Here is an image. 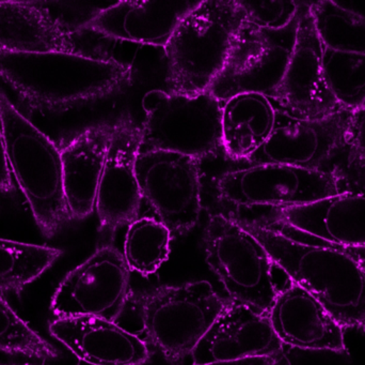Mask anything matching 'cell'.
Masks as SVG:
<instances>
[{
	"label": "cell",
	"mask_w": 365,
	"mask_h": 365,
	"mask_svg": "<svg viewBox=\"0 0 365 365\" xmlns=\"http://www.w3.org/2000/svg\"><path fill=\"white\" fill-rule=\"evenodd\" d=\"M227 306L207 281L160 289L143 302L145 334L169 361H177L193 353Z\"/></svg>",
	"instance_id": "cell-7"
},
{
	"label": "cell",
	"mask_w": 365,
	"mask_h": 365,
	"mask_svg": "<svg viewBox=\"0 0 365 365\" xmlns=\"http://www.w3.org/2000/svg\"><path fill=\"white\" fill-rule=\"evenodd\" d=\"M221 199L234 205L296 207L339 194L336 180L327 174L282 164H253L219 178Z\"/></svg>",
	"instance_id": "cell-10"
},
{
	"label": "cell",
	"mask_w": 365,
	"mask_h": 365,
	"mask_svg": "<svg viewBox=\"0 0 365 365\" xmlns=\"http://www.w3.org/2000/svg\"><path fill=\"white\" fill-rule=\"evenodd\" d=\"M173 234L160 220L143 218L130 223L123 257L128 269L149 276L160 269L170 255Z\"/></svg>",
	"instance_id": "cell-24"
},
{
	"label": "cell",
	"mask_w": 365,
	"mask_h": 365,
	"mask_svg": "<svg viewBox=\"0 0 365 365\" xmlns=\"http://www.w3.org/2000/svg\"><path fill=\"white\" fill-rule=\"evenodd\" d=\"M347 141L365 164V106L351 113Z\"/></svg>",
	"instance_id": "cell-29"
},
{
	"label": "cell",
	"mask_w": 365,
	"mask_h": 365,
	"mask_svg": "<svg viewBox=\"0 0 365 365\" xmlns=\"http://www.w3.org/2000/svg\"><path fill=\"white\" fill-rule=\"evenodd\" d=\"M344 249L345 252L349 253L356 263L359 266L360 270L365 278V248H353V246H341Z\"/></svg>",
	"instance_id": "cell-33"
},
{
	"label": "cell",
	"mask_w": 365,
	"mask_h": 365,
	"mask_svg": "<svg viewBox=\"0 0 365 365\" xmlns=\"http://www.w3.org/2000/svg\"><path fill=\"white\" fill-rule=\"evenodd\" d=\"M25 365H28V364H25Z\"/></svg>",
	"instance_id": "cell-34"
},
{
	"label": "cell",
	"mask_w": 365,
	"mask_h": 365,
	"mask_svg": "<svg viewBox=\"0 0 365 365\" xmlns=\"http://www.w3.org/2000/svg\"><path fill=\"white\" fill-rule=\"evenodd\" d=\"M267 315L282 344L336 353L346 349L345 328L319 300L296 283L279 291Z\"/></svg>",
	"instance_id": "cell-16"
},
{
	"label": "cell",
	"mask_w": 365,
	"mask_h": 365,
	"mask_svg": "<svg viewBox=\"0 0 365 365\" xmlns=\"http://www.w3.org/2000/svg\"><path fill=\"white\" fill-rule=\"evenodd\" d=\"M140 151L163 150L190 158L208 156L222 147L223 102L210 91L199 94L153 91L147 96Z\"/></svg>",
	"instance_id": "cell-6"
},
{
	"label": "cell",
	"mask_w": 365,
	"mask_h": 365,
	"mask_svg": "<svg viewBox=\"0 0 365 365\" xmlns=\"http://www.w3.org/2000/svg\"><path fill=\"white\" fill-rule=\"evenodd\" d=\"M272 219L331 244L365 248V188L309 205L272 208Z\"/></svg>",
	"instance_id": "cell-17"
},
{
	"label": "cell",
	"mask_w": 365,
	"mask_h": 365,
	"mask_svg": "<svg viewBox=\"0 0 365 365\" xmlns=\"http://www.w3.org/2000/svg\"><path fill=\"white\" fill-rule=\"evenodd\" d=\"M302 6L304 1L295 21L282 30L262 29L246 21L210 94L221 102L247 92L270 98L291 60Z\"/></svg>",
	"instance_id": "cell-8"
},
{
	"label": "cell",
	"mask_w": 365,
	"mask_h": 365,
	"mask_svg": "<svg viewBox=\"0 0 365 365\" xmlns=\"http://www.w3.org/2000/svg\"><path fill=\"white\" fill-rule=\"evenodd\" d=\"M141 143V128L134 122L124 120L115 124L96 194V210L100 233L104 237L118 227L132 223L138 214L143 196L136 160Z\"/></svg>",
	"instance_id": "cell-14"
},
{
	"label": "cell",
	"mask_w": 365,
	"mask_h": 365,
	"mask_svg": "<svg viewBox=\"0 0 365 365\" xmlns=\"http://www.w3.org/2000/svg\"><path fill=\"white\" fill-rule=\"evenodd\" d=\"M193 365H287L282 355L265 356V357L246 358L230 361L210 362V364Z\"/></svg>",
	"instance_id": "cell-30"
},
{
	"label": "cell",
	"mask_w": 365,
	"mask_h": 365,
	"mask_svg": "<svg viewBox=\"0 0 365 365\" xmlns=\"http://www.w3.org/2000/svg\"><path fill=\"white\" fill-rule=\"evenodd\" d=\"M339 6L345 10L358 15L365 19V0H355V1H336Z\"/></svg>",
	"instance_id": "cell-32"
},
{
	"label": "cell",
	"mask_w": 365,
	"mask_h": 365,
	"mask_svg": "<svg viewBox=\"0 0 365 365\" xmlns=\"http://www.w3.org/2000/svg\"><path fill=\"white\" fill-rule=\"evenodd\" d=\"M199 160L163 150L139 152L136 175L143 199L171 234H184L201 214Z\"/></svg>",
	"instance_id": "cell-9"
},
{
	"label": "cell",
	"mask_w": 365,
	"mask_h": 365,
	"mask_svg": "<svg viewBox=\"0 0 365 365\" xmlns=\"http://www.w3.org/2000/svg\"><path fill=\"white\" fill-rule=\"evenodd\" d=\"M351 113L341 109L323 119L302 120L278 111L272 135L249 162L319 171L334 148L346 139Z\"/></svg>",
	"instance_id": "cell-13"
},
{
	"label": "cell",
	"mask_w": 365,
	"mask_h": 365,
	"mask_svg": "<svg viewBox=\"0 0 365 365\" xmlns=\"http://www.w3.org/2000/svg\"><path fill=\"white\" fill-rule=\"evenodd\" d=\"M291 282L312 294L346 328H365V278L339 244L278 225L240 221Z\"/></svg>",
	"instance_id": "cell-1"
},
{
	"label": "cell",
	"mask_w": 365,
	"mask_h": 365,
	"mask_svg": "<svg viewBox=\"0 0 365 365\" xmlns=\"http://www.w3.org/2000/svg\"><path fill=\"white\" fill-rule=\"evenodd\" d=\"M61 255L59 249L0 239V291L23 289Z\"/></svg>",
	"instance_id": "cell-25"
},
{
	"label": "cell",
	"mask_w": 365,
	"mask_h": 365,
	"mask_svg": "<svg viewBox=\"0 0 365 365\" xmlns=\"http://www.w3.org/2000/svg\"><path fill=\"white\" fill-rule=\"evenodd\" d=\"M0 126L9 167L47 237L72 220L64 193L61 154L0 92Z\"/></svg>",
	"instance_id": "cell-4"
},
{
	"label": "cell",
	"mask_w": 365,
	"mask_h": 365,
	"mask_svg": "<svg viewBox=\"0 0 365 365\" xmlns=\"http://www.w3.org/2000/svg\"><path fill=\"white\" fill-rule=\"evenodd\" d=\"M247 12V21L266 30H282L289 27L302 8V1H255L240 0Z\"/></svg>",
	"instance_id": "cell-28"
},
{
	"label": "cell",
	"mask_w": 365,
	"mask_h": 365,
	"mask_svg": "<svg viewBox=\"0 0 365 365\" xmlns=\"http://www.w3.org/2000/svg\"><path fill=\"white\" fill-rule=\"evenodd\" d=\"M324 75L339 107L354 111L365 106V56L324 47Z\"/></svg>",
	"instance_id": "cell-26"
},
{
	"label": "cell",
	"mask_w": 365,
	"mask_h": 365,
	"mask_svg": "<svg viewBox=\"0 0 365 365\" xmlns=\"http://www.w3.org/2000/svg\"><path fill=\"white\" fill-rule=\"evenodd\" d=\"M247 21L240 0H208L191 10L165 46L171 91L207 92Z\"/></svg>",
	"instance_id": "cell-3"
},
{
	"label": "cell",
	"mask_w": 365,
	"mask_h": 365,
	"mask_svg": "<svg viewBox=\"0 0 365 365\" xmlns=\"http://www.w3.org/2000/svg\"><path fill=\"white\" fill-rule=\"evenodd\" d=\"M324 45L315 29L310 1H304L295 47L289 66L270 100L281 113L317 120L341 111L324 75Z\"/></svg>",
	"instance_id": "cell-12"
},
{
	"label": "cell",
	"mask_w": 365,
	"mask_h": 365,
	"mask_svg": "<svg viewBox=\"0 0 365 365\" xmlns=\"http://www.w3.org/2000/svg\"><path fill=\"white\" fill-rule=\"evenodd\" d=\"M277 113L274 102L261 94L247 92L223 101L221 139L225 154L249 161L272 135Z\"/></svg>",
	"instance_id": "cell-21"
},
{
	"label": "cell",
	"mask_w": 365,
	"mask_h": 365,
	"mask_svg": "<svg viewBox=\"0 0 365 365\" xmlns=\"http://www.w3.org/2000/svg\"><path fill=\"white\" fill-rule=\"evenodd\" d=\"M267 314L231 302L191 354L193 364L282 355Z\"/></svg>",
	"instance_id": "cell-15"
},
{
	"label": "cell",
	"mask_w": 365,
	"mask_h": 365,
	"mask_svg": "<svg viewBox=\"0 0 365 365\" xmlns=\"http://www.w3.org/2000/svg\"><path fill=\"white\" fill-rule=\"evenodd\" d=\"M130 269L123 254L113 246L98 249L68 274L51 301L60 319L92 316L115 321L123 308Z\"/></svg>",
	"instance_id": "cell-11"
},
{
	"label": "cell",
	"mask_w": 365,
	"mask_h": 365,
	"mask_svg": "<svg viewBox=\"0 0 365 365\" xmlns=\"http://www.w3.org/2000/svg\"><path fill=\"white\" fill-rule=\"evenodd\" d=\"M12 189L10 167L4 148V135L0 126V191H10Z\"/></svg>",
	"instance_id": "cell-31"
},
{
	"label": "cell",
	"mask_w": 365,
	"mask_h": 365,
	"mask_svg": "<svg viewBox=\"0 0 365 365\" xmlns=\"http://www.w3.org/2000/svg\"><path fill=\"white\" fill-rule=\"evenodd\" d=\"M200 1H120L96 15L85 28L107 38L166 46L182 19Z\"/></svg>",
	"instance_id": "cell-18"
},
{
	"label": "cell",
	"mask_w": 365,
	"mask_h": 365,
	"mask_svg": "<svg viewBox=\"0 0 365 365\" xmlns=\"http://www.w3.org/2000/svg\"><path fill=\"white\" fill-rule=\"evenodd\" d=\"M205 259L233 302L268 314L280 291L272 274L274 263L240 221L223 214L210 219L206 229Z\"/></svg>",
	"instance_id": "cell-5"
},
{
	"label": "cell",
	"mask_w": 365,
	"mask_h": 365,
	"mask_svg": "<svg viewBox=\"0 0 365 365\" xmlns=\"http://www.w3.org/2000/svg\"><path fill=\"white\" fill-rule=\"evenodd\" d=\"M132 77L130 66L108 58L0 51V79L41 111H62L107 96Z\"/></svg>",
	"instance_id": "cell-2"
},
{
	"label": "cell",
	"mask_w": 365,
	"mask_h": 365,
	"mask_svg": "<svg viewBox=\"0 0 365 365\" xmlns=\"http://www.w3.org/2000/svg\"><path fill=\"white\" fill-rule=\"evenodd\" d=\"M115 130V124L92 126L60 150L64 193L72 220L87 218L96 209L98 184Z\"/></svg>",
	"instance_id": "cell-20"
},
{
	"label": "cell",
	"mask_w": 365,
	"mask_h": 365,
	"mask_svg": "<svg viewBox=\"0 0 365 365\" xmlns=\"http://www.w3.org/2000/svg\"><path fill=\"white\" fill-rule=\"evenodd\" d=\"M66 28L36 2L0 1V51H61Z\"/></svg>",
	"instance_id": "cell-22"
},
{
	"label": "cell",
	"mask_w": 365,
	"mask_h": 365,
	"mask_svg": "<svg viewBox=\"0 0 365 365\" xmlns=\"http://www.w3.org/2000/svg\"><path fill=\"white\" fill-rule=\"evenodd\" d=\"M0 351L21 354L30 358L48 360L57 357V351L43 340L16 313L0 298Z\"/></svg>",
	"instance_id": "cell-27"
},
{
	"label": "cell",
	"mask_w": 365,
	"mask_h": 365,
	"mask_svg": "<svg viewBox=\"0 0 365 365\" xmlns=\"http://www.w3.org/2000/svg\"><path fill=\"white\" fill-rule=\"evenodd\" d=\"M49 330L77 358L88 364L139 365L149 357V351L143 340L107 319L66 317L53 321Z\"/></svg>",
	"instance_id": "cell-19"
},
{
	"label": "cell",
	"mask_w": 365,
	"mask_h": 365,
	"mask_svg": "<svg viewBox=\"0 0 365 365\" xmlns=\"http://www.w3.org/2000/svg\"><path fill=\"white\" fill-rule=\"evenodd\" d=\"M315 29L324 47L365 56V19L336 1H310Z\"/></svg>",
	"instance_id": "cell-23"
}]
</instances>
